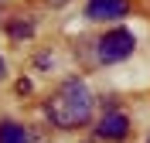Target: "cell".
Wrapping results in <instances>:
<instances>
[{"label":"cell","mask_w":150,"mask_h":143,"mask_svg":"<svg viewBox=\"0 0 150 143\" xmlns=\"http://www.w3.org/2000/svg\"><path fill=\"white\" fill-rule=\"evenodd\" d=\"M126 10H130L126 0H89L85 17L89 20H120V17H126Z\"/></svg>","instance_id":"obj_3"},{"label":"cell","mask_w":150,"mask_h":143,"mask_svg":"<svg viewBox=\"0 0 150 143\" xmlns=\"http://www.w3.org/2000/svg\"><path fill=\"white\" fill-rule=\"evenodd\" d=\"M126 130H130V119L123 113H109V116H103V123H99V136H103V140H123Z\"/></svg>","instance_id":"obj_4"},{"label":"cell","mask_w":150,"mask_h":143,"mask_svg":"<svg viewBox=\"0 0 150 143\" xmlns=\"http://www.w3.org/2000/svg\"><path fill=\"white\" fill-rule=\"evenodd\" d=\"M133 48H137V38H133V31L126 27H116L109 31L106 38H99V61H106V65H112V61H123V58L133 55Z\"/></svg>","instance_id":"obj_2"},{"label":"cell","mask_w":150,"mask_h":143,"mask_svg":"<svg viewBox=\"0 0 150 143\" xmlns=\"http://www.w3.org/2000/svg\"><path fill=\"white\" fill-rule=\"evenodd\" d=\"M0 75H4V58H0Z\"/></svg>","instance_id":"obj_7"},{"label":"cell","mask_w":150,"mask_h":143,"mask_svg":"<svg viewBox=\"0 0 150 143\" xmlns=\"http://www.w3.org/2000/svg\"><path fill=\"white\" fill-rule=\"evenodd\" d=\"M48 116L62 130L89 123V116H92V92H89V85L79 82V78H68L65 85L55 92V99L48 102Z\"/></svg>","instance_id":"obj_1"},{"label":"cell","mask_w":150,"mask_h":143,"mask_svg":"<svg viewBox=\"0 0 150 143\" xmlns=\"http://www.w3.org/2000/svg\"><path fill=\"white\" fill-rule=\"evenodd\" d=\"M31 34H34V24H28V20H24V24H21V20L10 24V38H31Z\"/></svg>","instance_id":"obj_6"},{"label":"cell","mask_w":150,"mask_h":143,"mask_svg":"<svg viewBox=\"0 0 150 143\" xmlns=\"http://www.w3.org/2000/svg\"><path fill=\"white\" fill-rule=\"evenodd\" d=\"M147 143H150V140H147Z\"/></svg>","instance_id":"obj_8"},{"label":"cell","mask_w":150,"mask_h":143,"mask_svg":"<svg viewBox=\"0 0 150 143\" xmlns=\"http://www.w3.org/2000/svg\"><path fill=\"white\" fill-rule=\"evenodd\" d=\"M0 143H31V136L17 123H0Z\"/></svg>","instance_id":"obj_5"}]
</instances>
